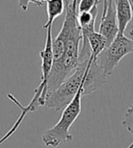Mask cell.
<instances>
[{"mask_svg": "<svg viewBox=\"0 0 133 148\" xmlns=\"http://www.w3.org/2000/svg\"><path fill=\"white\" fill-rule=\"evenodd\" d=\"M82 97L83 88H80L69 105L63 108L59 121L54 127L43 132L42 141L46 147L55 148L72 140V135L70 133V128L82 111V103H81Z\"/></svg>", "mask_w": 133, "mask_h": 148, "instance_id": "3957f363", "label": "cell"}, {"mask_svg": "<svg viewBox=\"0 0 133 148\" xmlns=\"http://www.w3.org/2000/svg\"><path fill=\"white\" fill-rule=\"evenodd\" d=\"M129 1H130V5L131 7V11H132V17H131V20L130 21V23L128 24L126 29H125L123 35L126 37V38H128L130 41H131L133 43V0H129Z\"/></svg>", "mask_w": 133, "mask_h": 148, "instance_id": "8fae6325", "label": "cell"}, {"mask_svg": "<svg viewBox=\"0 0 133 148\" xmlns=\"http://www.w3.org/2000/svg\"><path fill=\"white\" fill-rule=\"evenodd\" d=\"M92 59L91 56L89 60L80 62L74 71L55 90L47 95L44 106L59 111L69 105L80 88H83Z\"/></svg>", "mask_w": 133, "mask_h": 148, "instance_id": "7a4b0ae2", "label": "cell"}, {"mask_svg": "<svg viewBox=\"0 0 133 148\" xmlns=\"http://www.w3.org/2000/svg\"><path fill=\"white\" fill-rule=\"evenodd\" d=\"M127 148H133V142H132V143H131V144H130Z\"/></svg>", "mask_w": 133, "mask_h": 148, "instance_id": "4fadbf2b", "label": "cell"}, {"mask_svg": "<svg viewBox=\"0 0 133 148\" xmlns=\"http://www.w3.org/2000/svg\"><path fill=\"white\" fill-rule=\"evenodd\" d=\"M133 53V43L123 34H118L116 38L96 57V62L106 77L112 74L121 60Z\"/></svg>", "mask_w": 133, "mask_h": 148, "instance_id": "277c9868", "label": "cell"}, {"mask_svg": "<svg viewBox=\"0 0 133 148\" xmlns=\"http://www.w3.org/2000/svg\"><path fill=\"white\" fill-rule=\"evenodd\" d=\"M98 5L94 6L90 12L79 13L77 14V23L81 30H95V22L98 14Z\"/></svg>", "mask_w": 133, "mask_h": 148, "instance_id": "ba28073f", "label": "cell"}, {"mask_svg": "<svg viewBox=\"0 0 133 148\" xmlns=\"http://www.w3.org/2000/svg\"><path fill=\"white\" fill-rule=\"evenodd\" d=\"M77 0L64 1L65 13L69 14L70 28L65 44V51L62 60L52 65L47 80L48 94L55 90L65 79L74 71L79 65L80 44L82 42V33L77 23ZM47 94V95H48Z\"/></svg>", "mask_w": 133, "mask_h": 148, "instance_id": "6da1fadb", "label": "cell"}, {"mask_svg": "<svg viewBox=\"0 0 133 148\" xmlns=\"http://www.w3.org/2000/svg\"><path fill=\"white\" fill-rule=\"evenodd\" d=\"M114 3L119 34H123L125 29H126L132 17L131 7L130 5V1H128V0H114Z\"/></svg>", "mask_w": 133, "mask_h": 148, "instance_id": "8992f818", "label": "cell"}, {"mask_svg": "<svg viewBox=\"0 0 133 148\" xmlns=\"http://www.w3.org/2000/svg\"><path fill=\"white\" fill-rule=\"evenodd\" d=\"M102 1H98V0H81L78 1L77 11L79 13H85L90 12L94 6L101 4Z\"/></svg>", "mask_w": 133, "mask_h": 148, "instance_id": "30bf717a", "label": "cell"}, {"mask_svg": "<svg viewBox=\"0 0 133 148\" xmlns=\"http://www.w3.org/2000/svg\"><path fill=\"white\" fill-rule=\"evenodd\" d=\"M44 2L46 3L47 21L43 25V28L48 29L52 28L54 19L60 16L64 12V1L63 0H47Z\"/></svg>", "mask_w": 133, "mask_h": 148, "instance_id": "52a82bcc", "label": "cell"}, {"mask_svg": "<svg viewBox=\"0 0 133 148\" xmlns=\"http://www.w3.org/2000/svg\"><path fill=\"white\" fill-rule=\"evenodd\" d=\"M101 4L103 5V9L98 33L105 38L107 47L112 43V42L119 34V28H118L117 24L114 1L105 0V1H102Z\"/></svg>", "mask_w": 133, "mask_h": 148, "instance_id": "5b68a950", "label": "cell"}, {"mask_svg": "<svg viewBox=\"0 0 133 148\" xmlns=\"http://www.w3.org/2000/svg\"><path fill=\"white\" fill-rule=\"evenodd\" d=\"M18 2H19L21 8L23 9L24 11H26L27 10V6L29 5V1H18Z\"/></svg>", "mask_w": 133, "mask_h": 148, "instance_id": "7c38bea8", "label": "cell"}, {"mask_svg": "<svg viewBox=\"0 0 133 148\" xmlns=\"http://www.w3.org/2000/svg\"><path fill=\"white\" fill-rule=\"evenodd\" d=\"M122 127L133 136V103L127 108L123 119L121 121Z\"/></svg>", "mask_w": 133, "mask_h": 148, "instance_id": "9c48e42d", "label": "cell"}]
</instances>
